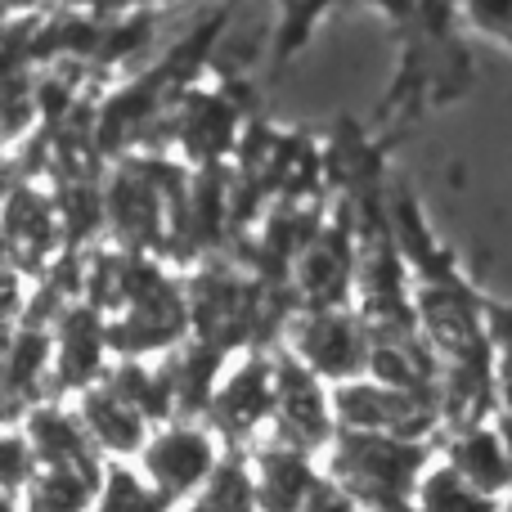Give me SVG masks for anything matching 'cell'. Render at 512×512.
Segmentation results:
<instances>
[{"instance_id": "obj_1", "label": "cell", "mask_w": 512, "mask_h": 512, "mask_svg": "<svg viewBox=\"0 0 512 512\" xmlns=\"http://www.w3.org/2000/svg\"><path fill=\"white\" fill-rule=\"evenodd\" d=\"M432 441L396 432H337L324 450V477L337 481L364 512H414Z\"/></svg>"}, {"instance_id": "obj_2", "label": "cell", "mask_w": 512, "mask_h": 512, "mask_svg": "<svg viewBox=\"0 0 512 512\" xmlns=\"http://www.w3.org/2000/svg\"><path fill=\"white\" fill-rule=\"evenodd\" d=\"M225 454H230V445L212 432L207 418H167V423H158L149 432L135 463L162 490V499L171 508H180L212 481V472L221 468Z\"/></svg>"}, {"instance_id": "obj_3", "label": "cell", "mask_w": 512, "mask_h": 512, "mask_svg": "<svg viewBox=\"0 0 512 512\" xmlns=\"http://www.w3.org/2000/svg\"><path fill=\"white\" fill-rule=\"evenodd\" d=\"M288 355H297L306 369H315L324 382H346L369 373L373 328L360 315L342 306H310L297 315L288 333Z\"/></svg>"}, {"instance_id": "obj_4", "label": "cell", "mask_w": 512, "mask_h": 512, "mask_svg": "<svg viewBox=\"0 0 512 512\" xmlns=\"http://www.w3.org/2000/svg\"><path fill=\"white\" fill-rule=\"evenodd\" d=\"M270 436L288 445H301L310 454H324L337 436L333 382H324L297 355H274V418Z\"/></svg>"}, {"instance_id": "obj_5", "label": "cell", "mask_w": 512, "mask_h": 512, "mask_svg": "<svg viewBox=\"0 0 512 512\" xmlns=\"http://www.w3.org/2000/svg\"><path fill=\"white\" fill-rule=\"evenodd\" d=\"M333 409H337V432H396V436H418L432 441V427L441 418L436 400L414 396L405 387L360 373L333 387Z\"/></svg>"}, {"instance_id": "obj_6", "label": "cell", "mask_w": 512, "mask_h": 512, "mask_svg": "<svg viewBox=\"0 0 512 512\" xmlns=\"http://www.w3.org/2000/svg\"><path fill=\"white\" fill-rule=\"evenodd\" d=\"M203 418L230 450H252L256 436L270 432L274 418V360L243 355L234 369H225Z\"/></svg>"}, {"instance_id": "obj_7", "label": "cell", "mask_w": 512, "mask_h": 512, "mask_svg": "<svg viewBox=\"0 0 512 512\" xmlns=\"http://www.w3.org/2000/svg\"><path fill=\"white\" fill-rule=\"evenodd\" d=\"M248 463L261 512H301L306 499L315 495V486L324 481L315 468V454L279 441V436H261L248 450Z\"/></svg>"}, {"instance_id": "obj_8", "label": "cell", "mask_w": 512, "mask_h": 512, "mask_svg": "<svg viewBox=\"0 0 512 512\" xmlns=\"http://www.w3.org/2000/svg\"><path fill=\"white\" fill-rule=\"evenodd\" d=\"M108 351H113V333L99 310L81 306L68 310L54 333V387L59 391H86L108 373Z\"/></svg>"}, {"instance_id": "obj_9", "label": "cell", "mask_w": 512, "mask_h": 512, "mask_svg": "<svg viewBox=\"0 0 512 512\" xmlns=\"http://www.w3.org/2000/svg\"><path fill=\"white\" fill-rule=\"evenodd\" d=\"M77 414H81V423H86V432L95 436V445L104 450V459H135V454L144 450V441H149V432L158 427L144 409H135L131 400L104 378L77 396Z\"/></svg>"}, {"instance_id": "obj_10", "label": "cell", "mask_w": 512, "mask_h": 512, "mask_svg": "<svg viewBox=\"0 0 512 512\" xmlns=\"http://www.w3.org/2000/svg\"><path fill=\"white\" fill-rule=\"evenodd\" d=\"M441 459L495 499H504L512 490V450L495 423H468V427L459 423V432L445 441Z\"/></svg>"}, {"instance_id": "obj_11", "label": "cell", "mask_w": 512, "mask_h": 512, "mask_svg": "<svg viewBox=\"0 0 512 512\" xmlns=\"http://www.w3.org/2000/svg\"><path fill=\"white\" fill-rule=\"evenodd\" d=\"M108 463H54L36 468L27 490L18 495V512H90Z\"/></svg>"}, {"instance_id": "obj_12", "label": "cell", "mask_w": 512, "mask_h": 512, "mask_svg": "<svg viewBox=\"0 0 512 512\" xmlns=\"http://www.w3.org/2000/svg\"><path fill=\"white\" fill-rule=\"evenodd\" d=\"M176 512H261V504H256V481H252L248 450L225 454L221 468L212 472V481H207L194 499H185Z\"/></svg>"}, {"instance_id": "obj_13", "label": "cell", "mask_w": 512, "mask_h": 512, "mask_svg": "<svg viewBox=\"0 0 512 512\" xmlns=\"http://www.w3.org/2000/svg\"><path fill=\"white\" fill-rule=\"evenodd\" d=\"M499 504H504V499L477 490L459 468H450V463L436 454L432 468L423 472V486H418L414 512H499Z\"/></svg>"}, {"instance_id": "obj_14", "label": "cell", "mask_w": 512, "mask_h": 512, "mask_svg": "<svg viewBox=\"0 0 512 512\" xmlns=\"http://www.w3.org/2000/svg\"><path fill=\"white\" fill-rule=\"evenodd\" d=\"M90 512H176V508L144 477L140 463L113 459L104 468V481H99V495H95V508Z\"/></svg>"}, {"instance_id": "obj_15", "label": "cell", "mask_w": 512, "mask_h": 512, "mask_svg": "<svg viewBox=\"0 0 512 512\" xmlns=\"http://www.w3.org/2000/svg\"><path fill=\"white\" fill-rule=\"evenodd\" d=\"M495 427L504 432L512 450V333L504 337V355H499V369H495Z\"/></svg>"}, {"instance_id": "obj_16", "label": "cell", "mask_w": 512, "mask_h": 512, "mask_svg": "<svg viewBox=\"0 0 512 512\" xmlns=\"http://www.w3.org/2000/svg\"><path fill=\"white\" fill-rule=\"evenodd\" d=\"M468 14L477 27L512 41V0H468Z\"/></svg>"}, {"instance_id": "obj_17", "label": "cell", "mask_w": 512, "mask_h": 512, "mask_svg": "<svg viewBox=\"0 0 512 512\" xmlns=\"http://www.w3.org/2000/svg\"><path fill=\"white\" fill-rule=\"evenodd\" d=\"M301 512H364V508L355 504V499L346 495V490L337 486V481H328V477H324V481L315 486V495L306 499V508H301Z\"/></svg>"}]
</instances>
